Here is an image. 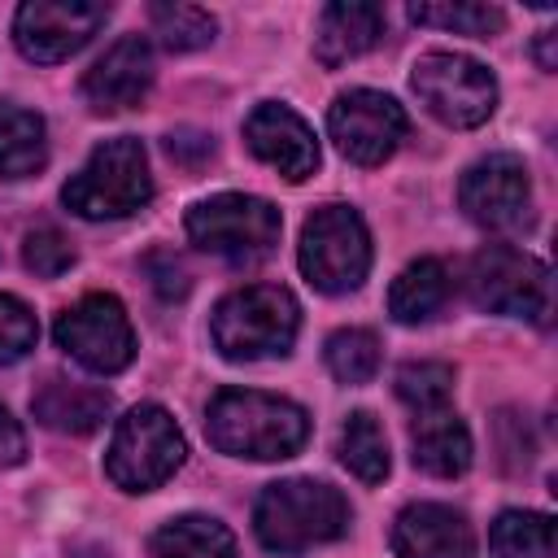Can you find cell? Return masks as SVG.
Returning <instances> with one entry per match:
<instances>
[{
	"mask_svg": "<svg viewBox=\"0 0 558 558\" xmlns=\"http://www.w3.org/2000/svg\"><path fill=\"white\" fill-rule=\"evenodd\" d=\"M205 436L218 453L279 462L292 458L310 436V414L275 392L257 388H222L205 410Z\"/></svg>",
	"mask_w": 558,
	"mask_h": 558,
	"instance_id": "cell-1",
	"label": "cell"
},
{
	"mask_svg": "<svg viewBox=\"0 0 558 558\" xmlns=\"http://www.w3.org/2000/svg\"><path fill=\"white\" fill-rule=\"evenodd\" d=\"M349 501L323 480H279L266 484L253 506V532L270 554H305L314 545L340 541L349 532Z\"/></svg>",
	"mask_w": 558,
	"mask_h": 558,
	"instance_id": "cell-2",
	"label": "cell"
},
{
	"mask_svg": "<svg viewBox=\"0 0 558 558\" xmlns=\"http://www.w3.org/2000/svg\"><path fill=\"white\" fill-rule=\"evenodd\" d=\"M296 331H301V305L279 283H244L227 292L209 318V336L218 353L231 362L283 357Z\"/></svg>",
	"mask_w": 558,
	"mask_h": 558,
	"instance_id": "cell-3",
	"label": "cell"
},
{
	"mask_svg": "<svg viewBox=\"0 0 558 558\" xmlns=\"http://www.w3.org/2000/svg\"><path fill=\"white\" fill-rule=\"evenodd\" d=\"M65 209L78 218H126L153 201V174H148V153L135 135H118L92 148L78 174L61 187Z\"/></svg>",
	"mask_w": 558,
	"mask_h": 558,
	"instance_id": "cell-4",
	"label": "cell"
},
{
	"mask_svg": "<svg viewBox=\"0 0 558 558\" xmlns=\"http://www.w3.org/2000/svg\"><path fill=\"white\" fill-rule=\"evenodd\" d=\"M183 432L157 401H144L126 410L113 427V440L105 449V475L122 493H153L183 466Z\"/></svg>",
	"mask_w": 558,
	"mask_h": 558,
	"instance_id": "cell-5",
	"label": "cell"
},
{
	"mask_svg": "<svg viewBox=\"0 0 558 558\" xmlns=\"http://www.w3.org/2000/svg\"><path fill=\"white\" fill-rule=\"evenodd\" d=\"M301 275L318 292H353L366 270H371V231L357 209L349 205H323L305 218L301 227V248H296Z\"/></svg>",
	"mask_w": 558,
	"mask_h": 558,
	"instance_id": "cell-6",
	"label": "cell"
},
{
	"mask_svg": "<svg viewBox=\"0 0 558 558\" xmlns=\"http://www.w3.org/2000/svg\"><path fill=\"white\" fill-rule=\"evenodd\" d=\"M283 218L270 201L244 196V192H222L209 201H196L187 209V235L196 248L218 253L227 262H257L279 244Z\"/></svg>",
	"mask_w": 558,
	"mask_h": 558,
	"instance_id": "cell-7",
	"label": "cell"
},
{
	"mask_svg": "<svg viewBox=\"0 0 558 558\" xmlns=\"http://www.w3.org/2000/svg\"><path fill=\"white\" fill-rule=\"evenodd\" d=\"M466 292L488 314L532 323H545L549 314V270L514 244H484L466 262Z\"/></svg>",
	"mask_w": 558,
	"mask_h": 558,
	"instance_id": "cell-8",
	"label": "cell"
},
{
	"mask_svg": "<svg viewBox=\"0 0 558 558\" xmlns=\"http://www.w3.org/2000/svg\"><path fill=\"white\" fill-rule=\"evenodd\" d=\"M410 87L432 118L458 131L488 122L497 109V78L462 52H423L410 70Z\"/></svg>",
	"mask_w": 558,
	"mask_h": 558,
	"instance_id": "cell-9",
	"label": "cell"
},
{
	"mask_svg": "<svg viewBox=\"0 0 558 558\" xmlns=\"http://www.w3.org/2000/svg\"><path fill=\"white\" fill-rule=\"evenodd\" d=\"M57 344L96 375H118L135 357V331L118 296L92 292L65 314H57Z\"/></svg>",
	"mask_w": 558,
	"mask_h": 558,
	"instance_id": "cell-10",
	"label": "cell"
},
{
	"mask_svg": "<svg viewBox=\"0 0 558 558\" xmlns=\"http://www.w3.org/2000/svg\"><path fill=\"white\" fill-rule=\"evenodd\" d=\"M327 131L336 140V148L357 161V166H379L397 153V144L405 140V109L371 87H353L344 96L331 100L327 109Z\"/></svg>",
	"mask_w": 558,
	"mask_h": 558,
	"instance_id": "cell-11",
	"label": "cell"
},
{
	"mask_svg": "<svg viewBox=\"0 0 558 558\" xmlns=\"http://www.w3.org/2000/svg\"><path fill=\"white\" fill-rule=\"evenodd\" d=\"M458 201L471 222H480L488 231H519L532 222L527 166L514 153H488L462 174Z\"/></svg>",
	"mask_w": 558,
	"mask_h": 558,
	"instance_id": "cell-12",
	"label": "cell"
},
{
	"mask_svg": "<svg viewBox=\"0 0 558 558\" xmlns=\"http://www.w3.org/2000/svg\"><path fill=\"white\" fill-rule=\"evenodd\" d=\"M109 17V4L92 0H26L13 17V39L31 61H65L74 57Z\"/></svg>",
	"mask_w": 558,
	"mask_h": 558,
	"instance_id": "cell-13",
	"label": "cell"
},
{
	"mask_svg": "<svg viewBox=\"0 0 558 558\" xmlns=\"http://www.w3.org/2000/svg\"><path fill=\"white\" fill-rule=\"evenodd\" d=\"M244 140H248L253 157L275 166L288 183H301L318 170V140H314L310 122L288 105H275V100L257 105L244 118Z\"/></svg>",
	"mask_w": 558,
	"mask_h": 558,
	"instance_id": "cell-14",
	"label": "cell"
},
{
	"mask_svg": "<svg viewBox=\"0 0 558 558\" xmlns=\"http://www.w3.org/2000/svg\"><path fill=\"white\" fill-rule=\"evenodd\" d=\"M153 87V48L140 35H122L83 78V96L96 113H122Z\"/></svg>",
	"mask_w": 558,
	"mask_h": 558,
	"instance_id": "cell-15",
	"label": "cell"
},
{
	"mask_svg": "<svg viewBox=\"0 0 558 558\" xmlns=\"http://www.w3.org/2000/svg\"><path fill=\"white\" fill-rule=\"evenodd\" d=\"M397 558H475V532L462 510L440 501H414L392 523Z\"/></svg>",
	"mask_w": 558,
	"mask_h": 558,
	"instance_id": "cell-16",
	"label": "cell"
},
{
	"mask_svg": "<svg viewBox=\"0 0 558 558\" xmlns=\"http://www.w3.org/2000/svg\"><path fill=\"white\" fill-rule=\"evenodd\" d=\"M384 35V9L366 4V0H336L323 9L318 17V35H314V57L336 70L362 52H371Z\"/></svg>",
	"mask_w": 558,
	"mask_h": 558,
	"instance_id": "cell-17",
	"label": "cell"
},
{
	"mask_svg": "<svg viewBox=\"0 0 558 558\" xmlns=\"http://www.w3.org/2000/svg\"><path fill=\"white\" fill-rule=\"evenodd\" d=\"M410 445H414V466L436 480H453L471 466V432L449 405L418 410L410 423Z\"/></svg>",
	"mask_w": 558,
	"mask_h": 558,
	"instance_id": "cell-18",
	"label": "cell"
},
{
	"mask_svg": "<svg viewBox=\"0 0 558 558\" xmlns=\"http://www.w3.org/2000/svg\"><path fill=\"white\" fill-rule=\"evenodd\" d=\"M113 410V397L105 388H92V384H70V379H48L39 384V392L31 397V414L61 432V436H87L96 432Z\"/></svg>",
	"mask_w": 558,
	"mask_h": 558,
	"instance_id": "cell-19",
	"label": "cell"
},
{
	"mask_svg": "<svg viewBox=\"0 0 558 558\" xmlns=\"http://www.w3.org/2000/svg\"><path fill=\"white\" fill-rule=\"evenodd\" d=\"M148 554L153 558H240L231 527L209 514H179L161 523L148 541Z\"/></svg>",
	"mask_w": 558,
	"mask_h": 558,
	"instance_id": "cell-20",
	"label": "cell"
},
{
	"mask_svg": "<svg viewBox=\"0 0 558 558\" xmlns=\"http://www.w3.org/2000/svg\"><path fill=\"white\" fill-rule=\"evenodd\" d=\"M449 288H453V279H449L445 262L418 257V262H410L392 279V288H388V314L397 323H427L449 301Z\"/></svg>",
	"mask_w": 558,
	"mask_h": 558,
	"instance_id": "cell-21",
	"label": "cell"
},
{
	"mask_svg": "<svg viewBox=\"0 0 558 558\" xmlns=\"http://www.w3.org/2000/svg\"><path fill=\"white\" fill-rule=\"evenodd\" d=\"M48 161L44 118L22 105H0V179H26Z\"/></svg>",
	"mask_w": 558,
	"mask_h": 558,
	"instance_id": "cell-22",
	"label": "cell"
},
{
	"mask_svg": "<svg viewBox=\"0 0 558 558\" xmlns=\"http://www.w3.org/2000/svg\"><path fill=\"white\" fill-rule=\"evenodd\" d=\"M493 558H558L554 519L541 510H501L488 527Z\"/></svg>",
	"mask_w": 558,
	"mask_h": 558,
	"instance_id": "cell-23",
	"label": "cell"
},
{
	"mask_svg": "<svg viewBox=\"0 0 558 558\" xmlns=\"http://www.w3.org/2000/svg\"><path fill=\"white\" fill-rule=\"evenodd\" d=\"M336 453L362 484H379L388 475V436H384V427L371 410H357V414L344 418Z\"/></svg>",
	"mask_w": 558,
	"mask_h": 558,
	"instance_id": "cell-24",
	"label": "cell"
},
{
	"mask_svg": "<svg viewBox=\"0 0 558 558\" xmlns=\"http://www.w3.org/2000/svg\"><path fill=\"white\" fill-rule=\"evenodd\" d=\"M148 22H153V35L161 48L170 52H192V48H205L218 31L214 13L201 9V4H153L148 9Z\"/></svg>",
	"mask_w": 558,
	"mask_h": 558,
	"instance_id": "cell-25",
	"label": "cell"
},
{
	"mask_svg": "<svg viewBox=\"0 0 558 558\" xmlns=\"http://www.w3.org/2000/svg\"><path fill=\"white\" fill-rule=\"evenodd\" d=\"M323 357L340 384H366L379 371V336L366 327H340L327 336Z\"/></svg>",
	"mask_w": 558,
	"mask_h": 558,
	"instance_id": "cell-26",
	"label": "cell"
},
{
	"mask_svg": "<svg viewBox=\"0 0 558 558\" xmlns=\"http://www.w3.org/2000/svg\"><path fill=\"white\" fill-rule=\"evenodd\" d=\"M410 22L418 26H440V31H458V35H493L501 31L506 13L497 4H410Z\"/></svg>",
	"mask_w": 558,
	"mask_h": 558,
	"instance_id": "cell-27",
	"label": "cell"
},
{
	"mask_svg": "<svg viewBox=\"0 0 558 558\" xmlns=\"http://www.w3.org/2000/svg\"><path fill=\"white\" fill-rule=\"evenodd\" d=\"M449 392H453V366H445V362H405L397 371V397L414 414L449 405Z\"/></svg>",
	"mask_w": 558,
	"mask_h": 558,
	"instance_id": "cell-28",
	"label": "cell"
},
{
	"mask_svg": "<svg viewBox=\"0 0 558 558\" xmlns=\"http://www.w3.org/2000/svg\"><path fill=\"white\" fill-rule=\"evenodd\" d=\"M35 340H39V323H35L31 305L0 292V366L26 357L35 349Z\"/></svg>",
	"mask_w": 558,
	"mask_h": 558,
	"instance_id": "cell-29",
	"label": "cell"
},
{
	"mask_svg": "<svg viewBox=\"0 0 558 558\" xmlns=\"http://www.w3.org/2000/svg\"><path fill=\"white\" fill-rule=\"evenodd\" d=\"M22 262L39 279H57V275H65L74 266V248H70V240L57 227H35L26 235V244H22Z\"/></svg>",
	"mask_w": 558,
	"mask_h": 558,
	"instance_id": "cell-30",
	"label": "cell"
},
{
	"mask_svg": "<svg viewBox=\"0 0 558 558\" xmlns=\"http://www.w3.org/2000/svg\"><path fill=\"white\" fill-rule=\"evenodd\" d=\"M148 270L157 275V292L161 296H183L187 292V275H183V266L170 253H153L148 257Z\"/></svg>",
	"mask_w": 558,
	"mask_h": 558,
	"instance_id": "cell-31",
	"label": "cell"
},
{
	"mask_svg": "<svg viewBox=\"0 0 558 558\" xmlns=\"http://www.w3.org/2000/svg\"><path fill=\"white\" fill-rule=\"evenodd\" d=\"M22 458H26V436H22L17 418L0 405V462H4V466H17Z\"/></svg>",
	"mask_w": 558,
	"mask_h": 558,
	"instance_id": "cell-32",
	"label": "cell"
},
{
	"mask_svg": "<svg viewBox=\"0 0 558 558\" xmlns=\"http://www.w3.org/2000/svg\"><path fill=\"white\" fill-rule=\"evenodd\" d=\"M549 44H554V31H541V44H536V57H541V70H554L558 61H554V52H549Z\"/></svg>",
	"mask_w": 558,
	"mask_h": 558,
	"instance_id": "cell-33",
	"label": "cell"
},
{
	"mask_svg": "<svg viewBox=\"0 0 558 558\" xmlns=\"http://www.w3.org/2000/svg\"><path fill=\"white\" fill-rule=\"evenodd\" d=\"M70 558H109V554H105L100 545H83V549H74Z\"/></svg>",
	"mask_w": 558,
	"mask_h": 558,
	"instance_id": "cell-34",
	"label": "cell"
}]
</instances>
